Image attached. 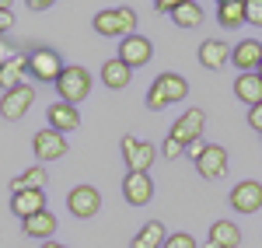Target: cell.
<instances>
[{"label":"cell","mask_w":262,"mask_h":248,"mask_svg":"<svg viewBox=\"0 0 262 248\" xmlns=\"http://www.w3.org/2000/svg\"><path fill=\"white\" fill-rule=\"evenodd\" d=\"M185 95H189V81L182 74H158L147 87V108L161 112L175 102H185Z\"/></svg>","instance_id":"obj_1"},{"label":"cell","mask_w":262,"mask_h":248,"mask_svg":"<svg viewBox=\"0 0 262 248\" xmlns=\"http://www.w3.org/2000/svg\"><path fill=\"white\" fill-rule=\"evenodd\" d=\"M91 25L105 39H126V35H137V11L133 7H105L95 14Z\"/></svg>","instance_id":"obj_2"},{"label":"cell","mask_w":262,"mask_h":248,"mask_svg":"<svg viewBox=\"0 0 262 248\" xmlns=\"http://www.w3.org/2000/svg\"><path fill=\"white\" fill-rule=\"evenodd\" d=\"M56 95H60V102H67V105L84 102V98L91 95V74H88L84 66H63L60 81H56Z\"/></svg>","instance_id":"obj_3"},{"label":"cell","mask_w":262,"mask_h":248,"mask_svg":"<svg viewBox=\"0 0 262 248\" xmlns=\"http://www.w3.org/2000/svg\"><path fill=\"white\" fill-rule=\"evenodd\" d=\"M28 74L42 84H56L63 74V63H60V53L49 49V46H39L28 53Z\"/></svg>","instance_id":"obj_4"},{"label":"cell","mask_w":262,"mask_h":248,"mask_svg":"<svg viewBox=\"0 0 262 248\" xmlns=\"http://www.w3.org/2000/svg\"><path fill=\"white\" fill-rule=\"evenodd\" d=\"M122 161H126V171H143L158 161V147L147 144V140H137V137H122Z\"/></svg>","instance_id":"obj_5"},{"label":"cell","mask_w":262,"mask_h":248,"mask_svg":"<svg viewBox=\"0 0 262 248\" xmlns=\"http://www.w3.org/2000/svg\"><path fill=\"white\" fill-rule=\"evenodd\" d=\"M67 210L77 217V220H88L101 210V192L95 186H74L67 192Z\"/></svg>","instance_id":"obj_6"},{"label":"cell","mask_w":262,"mask_h":248,"mask_svg":"<svg viewBox=\"0 0 262 248\" xmlns=\"http://www.w3.org/2000/svg\"><path fill=\"white\" fill-rule=\"evenodd\" d=\"M32 102H35V87H32V84H21L14 91H4V98H0V116H4L7 123H18L21 116L32 108Z\"/></svg>","instance_id":"obj_7"},{"label":"cell","mask_w":262,"mask_h":248,"mask_svg":"<svg viewBox=\"0 0 262 248\" xmlns=\"http://www.w3.org/2000/svg\"><path fill=\"white\" fill-rule=\"evenodd\" d=\"M154 56V42L147 39V35H126L119 42V60L129 66V70H137V66H147Z\"/></svg>","instance_id":"obj_8"},{"label":"cell","mask_w":262,"mask_h":248,"mask_svg":"<svg viewBox=\"0 0 262 248\" xmlns=\"http://www.w3.org/2000/svg\"><path fill=\"white\" fill-rule=\"evenodd\" d=\"M227 199H231L234 213H259L262 210V186L255 178H245V182H238V186L231 189Z\"/></svg>","instance_id":"obj_9"},{"label":"cell","mask_w":262,"mask_h":248,"mask_svg":"<svg viewBox=\"0 0 262 248\" xmlns=\"http://www.w3.org/2000/svg\"><path fill=\"white\" fill-rule=\"evenodd\" d=\"M203 126H206V116H203V108H189V112H182L179 119H175V126H171V133L168 137H175L179 144H196V140H203Z\"/></svg>","instance_id":"obj_10"},{"label":"cell","mask_w":262,"mask_h":248,"mask_svg":"<svg viewBox=\"0 0 262 248\" xmlns=\"http://www.w3.org/2000/svg\"><path fill=\"white\" fill-rule=\"evenodd\" d=\"M122 196H126L129 207H147V203L154 199V182H150V175H143V171H126V178H122Z\"/></svg>","instance_id":"obj_11"},{"label":"cell","mask_w":262,"mask_h":248,"mask_svg":"<svg viewBox=\"0 0 262 248\" xmlns=\"http://www.w3.org/2000/svg\"><path fill=\"white\" fill-rule=\"evenodd\" d=\"M231 63L238 66V74H255L262 66V42L259 39H242L231 46Z\"/></svg>","instance_id":"obj_12"},{"label":"cell","mask_w":262,"mask_h":248,"mask_svg":"<svg viewBox=\"0 0 262 248\" xmlns=\"http://www.w3.org/2000/svg\"><path fill=\"white\" fill-rule=\"evenodd\" d=\"M32 150H35L39 161H60L67 154V137L56 133V129H39L32 137Z\"/></svg>","instance_id":"obj_13"},{"label":"cell","mask_w":262,"mask_h":248,"mask_svg":"<svg viewBox=\"0 0 262 248\" xmlns=\"http://www.w3.org/2000/svg\"><path fill=\"white\" fill-rule=\"evenodd\" d=\"M196 171H200L206 182L224 178V175H227V150H224V147H217V144H206L203 157L196 161Z\"/></svg>","instance_id":"obj_14"},{"label":"cell","mask_w":262,"mask_h":248,"mask_svg":"<svg viewBox=\"0 0 262 248\" xmlns=\"http://www.w3.org/2000/svg\"><path fill=\"white\" fill-rule=\"evenodd\" d=\"M49 129L56 133H70V129H81V112L77 105H67V102H53L49 105Z\"/></svg>","instance_id":"obj_15"},{"label":"cell","mask_w":262,"mask_h":248,"mask_svg":"<svg viewBox=\"0 0 262 248\" xmlns=\"http://www.w3.org/2000/svg\"><path fill=\"white\" fill-rule=\"evenodd\" d=\"M46 210V192H11V213L28 220Z\"/></svg>","instance_id":"obj_16"},{"label":"cell","mask_w":262,"mask_h":248,"mask_svg":"<svg viewBox=\"0 0 262 248\" xmlns=\"http://www.w3.org/2000/svg\"><path fill=\"white\" fill-rule=\"evenodd\" d=\"M234 98L245 102L248 108H255L262 102V77L259 74H238L234 77Z\"/></svg>","instance_id":"obj_17"},{"label":"cell","mask_w":262,"mask_h":248,"mask_svg":"<svg viewBox=\"0 0 262 248\" xmlns=\"http://www.w3.org/2000/svg\"><path fill=\"white\" fill-rule=\"evenodd\" d=\"M28 74V53H14L11 60L0 66V87L4 91H14L21 87V77Z\"/></svg>","instance_id":"obj_18"},{"label":"cell","mask_w":262,"mask_h":248,"mask_svg":"<svg viewBox=\"0 0 262 248\" xmlns=\"http://www.w3.org/2000/svg\"><path fill=\"white\" fill-rule=\"evenodd\" d=\"M231 60V46L221 39H206L200 46V63L206 66V70H221L224 63Z\"/></svg>","instance_id":"obj_19"},{"label":"cell","mask_w":262,"mask_h":248,"mask_svg":"<svg viewBox=\"0 0 262 248\" xmlns=\"http://www.w3.org/2000/svg\"><path fill=\"white\" fill-rule=\"evenodd\" d=\"M101 81H105V87H112V91H122L126 84L133 81V70H129L119 56H116V60H105L101 63Z\"/></svg>","instance_id":"obj_20"},{"label":"cell","mask_w":262,"mask_h":248,"mask_svg":"<svg viewBox=\"0 0 262 248\" xmlns=\"http://www.w3.org/2000/svg\"><path fill=\"white\" fill-rule=\"evenodd\" d=\"M164 241H168V228L161 220H147L140 228V234L129 241V248H164Z\"/></svg>","instance_id":"obj_21"},{"label":"cell","mask_w":262,"mask_h":248,"mask_svg":"<svg viewBox=\"0 0 262 248\" xmlns=\"http://www.w3.org/2000/svg\"><path fill=\"white\" fill-rule=\"evenodd\" d=\"M242 245V231L234 220H217L210 228V248H238Z\"/></svg>","instance_id":"obj_22"},{"label":"cell","mask_w":262,"mask_h":248,"mask_svg":"<svg viewBox=\"0 0 262 248\" xmlns=\"http://www.w3.org/2000/svg\"><path fill=\"white\" fill-rule=\"evenodd\" d=\"M21 231H25L28 238H42V241H49L53 231H56V217H53L49 210H42V213H35V217L21 220Z\"/></svg>","instance_id":"obj_23"},{"label":"cell","mask_w":262,"mask_h":248,"mask_svg":"<svg viewBox=\"0 0 262 248\" xmlns=\"http://www.w3.org/2000/svg\"><path fill=\"white\" fill-rule=\"evenodd\" d=\"M42 186H46V168L42 165L21 171L18 178H11V192H42Z\"/></svg>","instance_id":"obj_24"},{"label":"cell","mask_w":262,"mask_h":248,"mask_svg":"<svg viewBox=\"0 0 262 248\" xmlns=\"http://www.w3.org/2000/svg\"><path fill=\"white\" fill-rule=\"evenodd\" d=\"M217 21L224 28H238L245 21V0H221L217 4Z\"/></svg>","instance_id":"obj_25"},{"label":"cell","mask_w":262,"mask_h":248,"mask_svg":"<svg viewBox=\"0 0 262 248\" xmlns=\"http://www.w3.org/2000/svg\"><path fill=\"white\" fill-rule=\"evenodd\" d=\"M171 21L179 25V28H200V21H203V7L200 4H179L175 7V14H171Z\"/></svg>","instance_id":"obj_26"},{"label":"cell","mask_w":262,"mask_h":248,"mask_svg":"<svg viewBox=\"0 0 262 248\" xmlns=\"http://www.w3.org/2000/svg\"><path fill=\"white\" fill-rule=\"evenodd\" d=\"M164 248H196V238L189 231H175V234H168Z\"/></svg>","instance_id":"obj_27"},{"label":"cell","mask_w":262,"mask_h":248,"mask_svg":"<svg viewBox=\"0 0 262 248\" xmlns=\"http://www.w3.org/2000/svg\"><path fill=\"white\" fill-rule=\"evenodd\" d=\"M161 157H168V161H175V157H185V144H179L175 137H164V144H161Z\"/></svg>","instance_id":"obj_28"},{"label":"cell","mask_w":262,"mask_h":248,"mask_svg":"<svg viewBox=\"0 0 262 248\" xmlns=\"http://www.w3.org/2000/svg\"><path fill=\"white\" fill-rule=\"evenodd\" d=\"M245 21L248 25H262V0H245Z\"/></svg>","instance_id":"obj_29"},{"label":"cell","mask_w":262,"mask_h":248,"mask_svg":"<svg viewBox=\"0 0 262 248\" xmlns=\"http://www.w3.org/2000/svg\"><path fill=\"white\" fill-rule=\"evenodd\" d=\"M11 25H14V14H11V7L4 4V7H0V35L11 32Z\"/></svg>","instance_id":"obj_30"},{"label":"cell","mask_w":262,"mask_h":248,"mask_svg":"<svg viewBox=\"0 0 262 248\" xmlns=\"http://www.w3.org/2000/svg\"><path fill=\"white\" fill-rule=\"evenodd\" d=\"M248 126H252V129H259V133H262V102L255 105V108H248Z\"/></svg>","instance_id":"obj_31"},{"label":"cell","mask_w":262,"mask_h":248,"mask_svg":"<svg viewBox=\"0 0 262 248\" xmlns=\"http://www.w3.org/2000/svg\"><path fill=\"white\" fill-rule=\"evenodd\" d=\"M203 150H206V144H203V140H196V144H189V147H185V157L200 161V157H203Z\"/></svg>","instance_id":"obj_32"},{"label":"cell","mask_w":262,"mask_h":248,"mask_svg":"<svg viewBox=\"0 0 262 248\" xmlns=\"http://www.w3.org/2000/svg\"><path fill=\"white\" fill-rule=\"evenodd\" d=\"M154 7H158V14H175V7H179V4H175V0H158Z\"/></svg>","instance_id":"obj_33"},{"label":"cell","mask_w":262,"mask_h":248,"mask_svg":"<svg viewBox=\"0 0 262 248\" xmlns=\"http://www.w3.org/2000/svg\"><path fill=\"white\" fill-rule=\"evenodd\" d=\"M14 53H18V49H11V46H7V42L0 39V66H4V63L11 60V56H14Z\"/></svg>","instance_id":"obj_34"},{"label":"cell","mask_w":262,"mask_h":248,"mask_svg":"<svg viewBox=\"0 0 262 248\" xmlns=\"http://www.w3.org/2000/svg\"><path fill=\"white\" fill-rule=\"evenodd\" d=\"M28 7H32V11H49V4H46V0H32Z\"/></svg>","instance_id":"obj_35"},{"label":"cell","mask_w":262,"mask_h":248,"mask_svg":"<svg viewBox=\"0 0 262 248\" xmlns=\"http://www.w3.org/2000/svg\"><path fill=\"white\" fill-rule=\"evenodd\" d=\"M42 248H67V245H60V241H42Z\"/></svg>","instance_id":"obj_36"},{"label":"cell","mask_w":262,"mask_h":248,"mask_svg":"<svg viewBox=\"0 0 262 248\" xmlns=\"http://www.w3.org/2000/svg\"><path fill=\"white\" fill-rule=\"evenodd\" d=\"M255 74H259V77H262V66H259V70H255Z\"/></svg>","instance_id":"obj_37"},{"label":"cell","mask_w":262,"mask_h":248,"mask_svg":"<svg viewBox=\"0 0 262 248\" xmlns=\"http://www.w3.org/2000/svg\"><path fill=\"white\" fill-rule=\"evenodd\" d=\"M0 7H4V4H0Z\"/></svg>","instance_id":"obj_38"}]
</instances>
